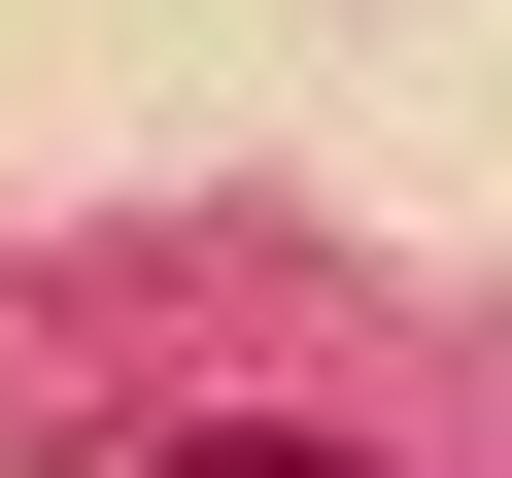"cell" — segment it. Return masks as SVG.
Masks as SVG:
<instances>
[{
  "mask_svg": "<svg viewBox=\"0 0 512 478\" xmlns=\"http://www.w3.org/2000/svg\"><path fill=\"white\" fill-rule=\"evenodd\" d=\"M137 478H376V444H239V410H205V444H137Z\"/></svg>",
  "mask_w": 512,
  "mask_h": 478,
  "instance_id": "cell-1",
  "label": "cell"
}]
</instances>
